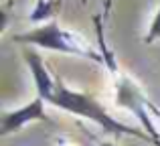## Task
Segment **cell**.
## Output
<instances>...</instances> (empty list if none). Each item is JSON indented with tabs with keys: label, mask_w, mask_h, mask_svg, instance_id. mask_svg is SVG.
<instances>
[{
	"label": "cell",
	"mask_w": 160,
	"mask_h": 146,
	"mask_svg": "<svg viewBox=\"0 0 160 146\" xmlns=\"http://www.w3.org/2000/svg\"><path fill=\"white\" fill-rule=\"evenodd\" d=\"M49 103H53V106L61 108V110H65V112H71V114H75V116L91 120V122H95L99 128H103V132H108V134H116V136L128 134V136H136V138H140V140H146V142H152V138H150L148 134H144L142 130L130 128V126H126V124L118 122L116 118H112L91 95L81 93V91H73V89L65 87L59 81H57L55 93H53V98H51Z\"/></svg>",
	"instance_id": "obj_1"
},
{
	"label": "cell",
	"mask_w": 160,
	"mask_h": 146,
	"mask_svg": "<svg viewBox=\"0 0 160 146\" xmlns=\"http://www.w3.org/2000/svg\"><path fill=\"white\" fill-rule=\"evenodd\" d=\"M12 39H14V43L35 45V47H43V49H49V51L77 55V57H85V59L103 63L102 53L95 51V49L91 47L87 41H83L79 35L63 31L57 20H51V23L43 24V27H39V28H32V31H28V33L14 35Z\"/></svg>",
	"instance_id": "obj_2"
},
{
	"label": "cell",
	"mask_w": 160,
	"mask_h": 146,
	"mask_svg": "<svg viewBox=\"0 0 160 146\" xmlns=\"http://www.w3.org/2000/svg\"><path fill=\"white\" fill-rule=\"evenodd\" d=\"M118 103L128 108V110L142 122V126L146 128V132H148V136L152 138L154 146H160V134H158L156 126L152 124V118H150L148 110H146V108H148V99H144V95H142L140 91L134 87V83L128 81V79H122V81L118 83Z\"/></svg>",
	"instance_id": "obj_3"
},
{
	"label": "cell",
	"mask_w": 160,
	"mask_h": 146,
	"mask_svg": "<svg viewBox=\"0 0 160 146\" xmlns=\"http://www.w3.org/2000/svg\"><path fill=\"white\" fill-rule=\"evenodd\" d=\"M35 120H47L45 114V99L35 98L32 102H28L27 106L18 108V110L6 112L2 116V126H0V134L8 136L12 132L20 130L22 126H27L28 122H35Z\"/></svg>",
	"instance_id": "obj_4"
},
{
	"label": "cell",
	"mask_w": 160,
	"mask_h": 146,
	"mask_svg": "<svg viewBox=\"0 0 160 146\" xmlns=\"http://www.w3.org/2000/svg\"><path fill=\"white\" fill-rule=\"evenodd\" d=\"M24 61H27L28 69H31V73H32V79H35V87H37L39 98L45 99V102H51V98L55 93V87H57V81L51 77L49 69L45 67L41 55L35 53V51H31V49H27V51H24Z\"/></svg>",
	"instance_id": "obj_5"
},
{
	"label": "cell",
	"mask_w": 160,
	"mask_h": 146,
	"mask_svg": "<svg viewBox=\"0 0 160 146\" xmlns=\"http://www.w3.org/2000/svg\"><path fill=\"white\" fill-rule=\"evenodd\" d=\"M93 24H95V31H98L99 53H102V57H103V63L108 65L109 71L116 73V71H118V63H116V59H113V53L109 51L108 45H106V39H103V23H102V16H99V14H95V16H93Z\"/></svg>",
	"instance_id": "obj_6"
},
{
	"label": "cell",
	"mask_w": 160,
	"mask_h": 146,
	"mask_svg": "<svg viewBox=\"0 0 160 146\" xmlns=\"http://www.w3.org/2000/svg\"><path fill=\"white\" fill-rule=\"evenodd\" d=\"M59 6V0H37L35 4V10L31 12L28 18L32 23H39V20H47L49 16H53L55 8Z\"/></svg>",
	"instance_id": "obj_7"
},
{
	"label": "cell",
	"mask_w": 160,
	"mask_h": 146,
	"mask_svg": "<svg viewBox=\"0 0 160 146\" xmlns=\"http://www.w3.org/2000/svg\"><path fill=\"white\" fill-rule=\"evenodd\" d=\"M156 39H160V8H158V12H156V16H154V20H152V24H150V31H148V35L144 37V43H154Z\"/></svg>",
	"instance_id": "obj_8"
},
{
	"label": "cell",
	"mask_w": 160,
	"mask_h": 146,
	"mask_svg": "<svg viewBox=\"0 0 160 146\" xmlns=\"http://www.w3.org/2000/svg\"><path fill=\"white\" fill-rule=\"evenodd\" d=\"M102 146H116L113 142H102Z\"/></svg>",
	"instance_id": "obj_9"
},
{
	"label": "cell",
	"mask_w": 160,
	"mask_h": 146,
	"mask_svg": "<svg viewBox=\"0 0 160 146\" xmlns=\"http://www.w3.org/2000/svg\"><path fill=\"white\" fill-rule=\"evenodd\" d=\"M81 2H83V4H85V2H87V0H81Z\"/></svg>",
	"instance_id": "obj_10"
}]
</instances>
